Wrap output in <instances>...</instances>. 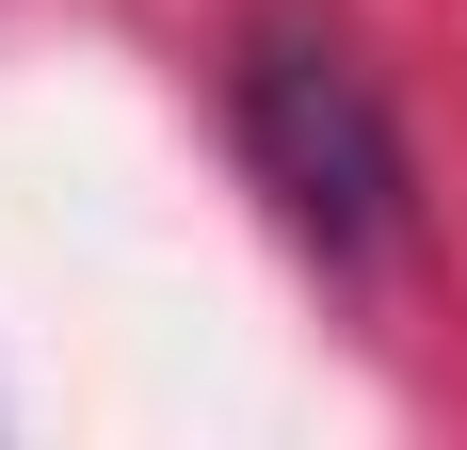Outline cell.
<instances>
[{
    "mask_svg": "<svg viewBox=\"0 0 467 450\" xmlns=\"http://www.w3.org/2000/svg\"><path fill=\"white\" fill-rule=\"evenodd\" d=\"M226 129H242V178L275 193V225L306 258L371 273L403 258V225H420V145L387 113L371 48L338 0H242L226 33Z\"/></svg>",
    "mask_w": 467,
    "mask_h": 450,
    "instance_id": "cell-1",
    "label": "cell"
}]
</instances>
